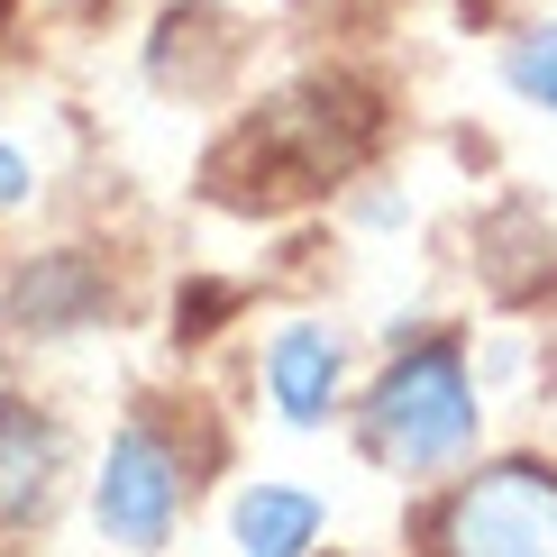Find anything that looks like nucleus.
I'll use <instances>...</instances> for the list:
<instances>
[{"label":"nucleus","mask_w":557,"mask_h":557,"mask_svg":"<svg viewBox=\"0 0 557 557\" xmlns=\"http://www.w3.org/2000/svg\"><path fill=\"white\" fill-rule=\"evenodd\" d=\"M366 438H375V457H393L403 475L467 457V438H475V393H467L457 347H421V357L393 366V375L375 384V403H366Z\"/></svg>","instance_id":"nucleus-1"},{"label":"nucleus","mask_w":557,"mask_h":557,"mask_svg":"<svg viewBox=\"0 0 557 557\" xmlns=\"http://www.w3.org/2000/svg\"><path fill=\"white\" fill-rule=\"evenodd\" d=\"M438 557H557V475L484 467L438 512Z\"/></svg>","instance_id":"nucleus-2"},{"label":"nucleus","mask_w":557,"mask_h":557,"mask_svg":"<svg viewBox=\"0 0 557 557\" xmlns=\"http://www.w3.org/2000/svg\"><path fill=\"white\" fill-rule=\"evenodd\" d=\"M174 512H183V457L156 430H120L101 457V484H91V521L120 548H165Z\"/></svg>","instance_id":"nucleus-3"},{"label":"nucleus","mask_w":557,"mask_h":557,"mask_svg":"<svg viewBox=\"0 0 557 557\" xmlns=\"http://www.w3.org/2000/svg\"><path fill=\"white\" fill-rule=\"evenodd\" d=\"M55 467H64L55 421H37L28 403H0V521L46 512L55 503Z\"/></svg>","instance_id":"nucleus-4"},{"label":"nucleus","mask_w":557,"mask_h":557,"mask_svg":"<svg viewBox=\"0 0 557 557\" xmlns=\"http://www.w3.org/2000/svg\"><path fill=\"white\" fill-rule=\"evenodd\" d=\"M265 384H274V411L293 430L330 421V393H338V338L330 330H274L265 347Z\"/></svg>","instance_id":"nucleus-5"},{"label":"nucleus","mask_w":557,"mask_h":557,"mask_svg":"<svg viewBox=\"0 0 557 557\" xmlns=\"http://www.w3.org/2000/svg\"><path fill=\"white\" fill-rule=\"evenodd\" d=\"M247 557H301L320 540V503L293 494V484H257V494H238V512H228Z\"/></svg>","instance_id":"nucleus-6"},{"label":"nucleus","mask_w":557,"mask_h":557,"mask_svg":"<svg viewBox=\"0 0 557 557\" xmlns=\"http://www.w3.org/2000/svg\"><path fill=\"white\" fill-rule=\"evenodd\" d=\"M91 301H101L91 265H83V257H55L46 274H28V284H18V320H37V330H64V320H83Z\"/></svg>","instance_id":"nucleus-7"},{"label":"nucleus","mask_w":557,"mask_h":557,"mask_svg":"<svg viewBox=\"0 0 557 557\" xmlns=\"http://www.w3.org/2000/svg\"><path fill=\"white\" fill-rule=\"evenodd\" d=\"M503 74H512V91H521V101L557 110V28H530L512 55H503Z\"/></svg>","instance_id":"nucleus-8"},{"label":"nucleus","mask_w":557,"mask_h":557,"mask_svg":"<svg viewBox=\"0 0 557 557\" xmlns=\"http://www.w3.org/2000/svg\"><path fill=\"white\" fill-rule=\"evenodd\" d=\"M28 156H18V147H0V211H18V201H28Z\"/></svg>","instance_id":"nucleus-9"}]
</instances>
